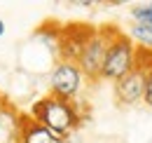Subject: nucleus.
Masks as SVG:
<instances>
[{"instance_id": "obj_6", "label": "nucleus", "mask_w": 152, "mask_h": 143, "mask_svg": "<svg viewBox=\"0 0 152 143\" xmlns=\"http://www.w3.org/2000/svg\"><path fill=\"white\" fill-rule=\"evenodd\" d=\"M77 31L73 28H66L63 33H58V52H61V61H70V63H77V59H80V54L84 49V45H87V40L91 38V28H84V26H75Z\"/></svg>"}, {"instance_id": "obj_2", "label": "nucleus", "mask_w": 152, "mask_h": 143, "mask_svg": "<svg viewBox=\"0 0 152 143\" xmlns=\"http://www.w3.org/2000/svg\"><path fill=\"white\" fill-rule=\"evenodd\" d=\"M133 66H136V49H133L131 40L126 35L113 33L110 45H108V52H105V59H103L101 77L117 82V80H122L126 73H131Z\"/></svg>"}, {"instance_id": "obj_1", "label": "nucleus", "mask_w": 152, "mask_h": 143, "mask_svg": "<svg viewBox=\"0 0 152 143\" xmlns=\"http://www.w3.org/2000/svg\"><path fill=\"white\" fill-rule=\"evenodd\" d=\"M33 120L40 122L42 127H47L49 131H54L56 136L66 139L75 131V127L80 125V115H77L75 106L70 101H63L58 96H45L33 106Z\"/></svg>"}, {"instance_id": "obj_11", "label": "nucleus", "mask_w": 152, "mask_h": 143, "mask_svg": "<svg viewBox=\"0 0 152 143\" xmlns=\"http://www.w3.org/2000/svg\"><path fill=\"white\" fill-rule=\"evenodd\" d=\"M145 103L152 106V68H148V75H145V94H143Z\"/></svg>"}, {"instance_id": "obj_10", "label": "nucleus", "mask_w": 152, "mask_h": 143, "mask_svg": "<svg viewBox=\"0 0 152 143\" xmlns=\"http://www.w3.org/2000/svg\"><path fill=\"white\" fill-rule=\"evenodd\" d=\"M131 33L136 40H140L143 45H152V26H140V24H136L131 28Z\"/></svg>"}, {"instance_id": "obj_8", "label": "nucleus", "mask_w": 152, "mask_h": 143, "mask_svg": "<svg viewBox=\"0 0 152 143\" xmlns=\"http://www.w3.org/2000/svg\"><path fill=\"white\" fill-rule=\"evenodd\" d=\"M19 143H63V139L49 131L47 127H42L40 122H35L33 117H23Z\"/></svg>"}, {"instance_id": "obj_9", "label": "nucleus", "mask_w": 152, "mask_h": 143, "mask_svg": "<svg viewBox=\"0 0 152 143\" xmlns=\"http://www.w3.org/2000/svg\"><path fill=\"white\" fill-rule=\"evenodd\" d=\"M131 17L136 19V24H140V26H152V2L136 5L131 10Z\"/></svg>"}, {"instance_id": "obj_3", "label": "nucleus", "mask_w": 152, "mask_h": 143, "mask_svg": "<svg viewBox=\"0 0 152 143\" xmlns=\"http://www.w3.org/2000/svg\"><path fill=\"white\" fill-rule=\"evenodd\" d=\"M110 38L113 35H108V33H91V38L87 40L84 49L77 59L80 73H84L89 77H101V68H103V59H105V52H108Z\"/></svg>"}, {"instance_id": "obj_4", "label": "nucleus", "mask_w": 152, "mask_h": 143, "mask_svg": "<svg viewBox=\"0 0 152 143\" xmlns=\"http://www.w3.org/2000/svg\"><path fill=\"white\" fill-rule=\"evenodd\" d=\"M49 85H52V96H58L63 101H70L80 91V87H82V73L77 68V63L58 61L56 68L52 71Z\"/></svg>"}, {"instance_id": "obj_5", "label": "nucleus", "mask_w": 152, "mask_h": 143, "mask_svg": "<svg viewBox=\"0 0 152 143\" xmlns=\"http://www.w3.org/2000/svg\"><path fill=\"white\" fill-rule=\"evenodd\" d=\"M145 75H148V68H143V66L136 63L131 73H126L122 80H117V85H115L117 101L119 103H126V106L140 101L143 94H145Z\"/></svg>"}, {"instance_id": "obj_7", "label": "nucleus", "mask_w": 152, "mask_h": 143, "mask_svg": "<svg viewBox=\"0 0 152 143\" xmlns=\"http://www.w3.org/2000/svg\"><path fill=\"white\" fill-rule=\"evenodd\" d=\"M23 117L14 106L0 103V143H19Z\"/></svg>"}, {"instance_id": "obj_12", "label": "nucleus", "mask_w": 152, "mask_h": 143, "mask_svg": "<svg viewBox=\"0 0 152 143\" xmlns=\"http://www.w3.org/2000/svg\"><path fill=\"white\" fill-rule=\"evenodd\" d=\"M5 35V21H2V19H0V38Z\"/></svg>"}]
</instances>
